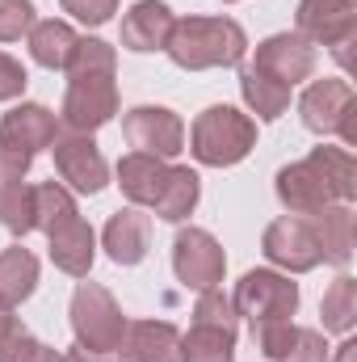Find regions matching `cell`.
<instances>
[{
    "label": "cell",
    "mask_w": 357,
    "mask_h": 362,
    "mask_svg": "<svg viewBox=\"0 0 357 362\" xmlns=\"http://www.w3.org/2000/svg\"><path fill=\"white\" fill-rule=\"evenodd\" d=\"M273 189L290 215H320L332 202L357 198V160L349 148H311L307 160L277 169Z\"/></svg>",
    "instance_id": "6da1fadb"
},
{
    "label": "cell",
    "mask_w": 357,
    "mask_h": 362,
    "mask_svg": "<svg viewBox=\"0 0 357 362\" xmlns=\"http://www.w3.org/2000/svg\"><path fill=\"white\" fill-rule=\"evenodd\" d=\"M38 232L51 245L55 270H63L68 278H89L92 257H97V232L80 215L72 189H63L59 181L38 185Z\"/></svg>",
    "instance_id": "7a4b0ae2"
},
{
    "label": "cell",
    "mask_w": 357,
    "mask_h": 362,
    "mask_svg": "<svg viewBox=\"0 0 357 362\" xmlns=\"http://www.w3.org/2000/svg\"><path fill=\"white\" fill-rule=\"evenodd\" d=\"M164 51L181 72L236 68L248 55V34L231 17H177Z\"/></svg>",
    "instance_id": "3957f363"
},
{
    "label": "cell",
    "mask_w": 357,
    "mask_h": 362,
    "mask_svg": "<svg viewBox=\"0 0 357 362\" xmlns=\"http://www.w3.org/2000/svg\"><path fill=\"white\" fill-rule=\"evenodd\" d=\"M257 148V118L240 114L236 105H210L189 127V152L206 169H231L248 160Z\"/></svg>",
    "instance_id": "277c9868"
},
{
    "label": "cell",
    "mask_w": 357,
    "mask_h": 362,
    "mask_svg": "<svg viewBox=\"0 0 357 362\" xmlns=\"http://www.w3.org/2000/svg\"><path fill=\"white\" fill-rule=\"evenodd\" d=\"M68 316H72L76 346L97 350V354H118L122 333H126V316H122L118 299H114L101 282H80V286H76Z\"/></svg>",
    "instance_id": "5b68a950"
},
{
    "label": "cell",
    "mask_w": 357,
    "mask_h": 362,
    "mask_svg": "<svg viewBox=\"0 0 357 362\" xmlns=\"http://www.w3.org/2000/svg\"><path fill=\"white\" fill-rule=\"evenodd\" d=\"M298 114H303V127L311 135H341L345 148L357 144V97L353 85L345 76H324V81H311L303 97H298Z\"/></svg>",
    "instance_id": "8992f818"
},
{
    "label": "cell",
    "mask_w": 357,
    "mask_h": 362,
    "mask_svg": "<svg viewBox=\"0 0 357 362\" xmlns=\"http://www.w3.org/2000/svg\"><path fill=\"white\" fill-rule=\"evenodd\" d=\"M236 316L248 320V329L269 325V320H290L298 312V282H290L277 270H248L236 282Z\"/></svg>",
    "instance_id": "52a82bcc"
},
{
    "label": "cell",
    "mask_w": 357,
    "mask_h": 362,
    "mask_svg": "<svg viewBox=\"0 0 357 362\" xmlns=\"http://www.w3.org/2000/svg\"><path fill=\"white\" fill-rule=\"evenodd\" d=\"M294 34H303L311 47H328L345 64L349 42L357 38V0H298Z\"/></svg>",
    "instance_id": "ba28073f"
},
{
    "label": "cell",
    "mask_w": 357,
    "mask_h": 362,
    "mask_svg": "<svg viewBox=\"0 0 357 362\" xmlns=\"http://www.w3.org/2000/svg\"><path fill=\"white\" fill-rule=\"evenodd\" d=\"M114 114H118V81H114V72H92V76L68 81L63 110H59V127H63V131L92 135V131H101Z\"/></svg>",
    "instance_id": "9c48e42d"
},
{
    "label": "cell",
    "mask_w": 357,
    "mask_h": 362,
    "mask_svg": "<svg viewBox=\"0 0 357 362\" xmlns=\"http://www.w3.org/2000/svg\"><path fill=\"white\" fill-rule=\"evenodd\" d=\"M261 253L286 274H311L324 262L315 223L307 215H282V219H273L265 228V236H261Z\"/></svg>",
    "instance_id": "30bf717a"
},
{
    "label": "cell",
    "mask_w": 357,
    "mask_h": 362,
    "mask_svg": "<svg viewBox=\"0 0 357 362\" xmlns=\"http://www.w3.org/2000/svg\"><path fill=\"white\" fill-rule=\"evenodd\" d=\"M51 156H55L59 185L72 189V194H101L109 185V165H105L101 148L92 144V135H76V131L59 127V135L51 144Z\"/></svg>",
    "instance_id": "8fae6325"
},
{
    "label": "cell",
    "mask_w": 357,
    "mask_h": 362,
    "mask_svg": "<svg viewBox=\"0 0 357 362\" xmlns=\"http://www.w3.org/2000/svg\"><path fill=\"white\" fill-rule=\"evenodd\" d=\"M173 274L189 291H210L227 274V253L206 228H181L173 240Z\"/></svg>",
    "instance_id": "7c38bea8"
},
{
    "label": "cell",
    "mask_w": 357,
    "mask_h": 362,
    "mask_svg": "<svg viewBox=\"0 0 357 362\" xmlns=\"http://www.w3.org/2000/svg\"><path fill=\"white\" fill-rule=\"evenodd\" d=\"M315 64H320L315 47L303 34L282 30V34H269L265 42H257V55H253L248 68H257L261 76L286 85V89H294V85H303V81L315 76Z\"/></svg>",
    "instance_id": "4fadbf2b"
},
{
    "label": "cell",
    "mask_w": 357,
    "mask_h": 362,
    "mask_svg": "<svg viewBox=\"0 0 357 362\" xmlns=\"http://www.w3.org/2000/svg\"><path fill=\"white\" fill-rule=\"evenodd\" d=\"M122 135L135 152H147V156H160V160H173L185 152V122L169 105H135L126 110L122 118Z\"/></svg>",
    "instance_id": "5bb4252c"
},
{
    "label": "cell",
    "mask_w": 357,
    "mask_h": 362,
    "mask_svg": "<svg viewBox=\"0 0 357 362\" xmlns=\"http://www.w3.org/2000/svg\"><path fill=\"white\" fill-rule=\"evenodd\" d=\"M55 135H59V118L47 105H38V101H21V105H13L0 118V144L21 152V156H30V160L42 148H51Z\"/></svg>",
    "instance_id": "9a60e30c"
},
{
    "label": "cell",
    "mask_w": 357,
    "mask_h": 362,
    "mask_svg": "<svg viewBox=\"0 0 357 362\" xmlns=\"http://www.w3.org/2000/svg\"><path fill=\"white\" fill-rule=\"evenodd\" d=\"M101 249L109 253L114 266H139L152 249V215H143L139 206L114 211L101 232Z\"/></svg>",
    "instance_id": "2e32d148"
},
{
    "label": "cell",
    "mask_w": 357,
    "mask_h": 362,
    "mask_svg": "<svg viewBox=\"0 0 357 362\" xmlns=\"http://www.w3.org/2000/svg\"><path fill=\"white\" fill-rule=\"evenodd\" d=\"M118 358L122 362H181V329L169 325V320H126Z\"/></svg>",
    "instance_id": "e0dca14e"
},
{
    "label": "cell",
    "mask_w": 357,
    "mask_h": 362,
    "mask_svg": "<svg viewBox=\"0 0 357 362\" xmlns=\"http://www.w3.org/2000/svg\"><path fill=\"white\" fill-rule=\"evenodd\" d=\"M173 8L164 0H135L131 13L122 17V47L126 51H139V55H152V51H164L169 34H173Z\"/></svg>",
    "instance_id": "ac0fdd59"
},
{
    "label": "cell",
    "mask_w": 357,
    "mask_h": 362,
    "mask_svg": "<svg viewBox=\"0 0 357 362\" xmlns=\"http://www.w3.org/2000/svg\"><path fill=\"white\" fill-rule=\"evenodd\" d=\"M114 177L131 206H156V198L164 194V181H169V160L147 156V152H126L118 160Z\"/></svg>",
    "instance_id": "d6986e66"
},
{
    "label": "cell",
    "mask_w": 357,
    "mask_h": 362,
    "mask_svg": "<svg viewBox=\"0 0 357 362\" xmlns=\"http://www.w3.org/2000/svg\"><path fill=\"white\" fill-rule=\"evenodd\" d=\"M307 219L315 223L324 262L349 266L353 262V206L349 202H332V206H324L320 215H307Z\"/></svg>",
    "instance_id": "ffe728a7"
},
{
    "label": "cell",
    "mask_w": 357,
    "mask_h": 362,
    "mask_svg": "<svg viewBox=\"0 0 357 362\" xmlns=\"http://www.w3.org/2000/svg\"><path fill=\"white\" fill-rule=\"evenodd\" d=\"M38 291V257L21 245L0 253V312H17Z\"/></svg>",
    "instance_id": "44dd1931"
},
{
    "label": "cell",
    "mask_w": 357,
    "mask_h": 362,
    "mask_svg": "<svg viewBox=\"0 0 357 362\" xmlns=\"http://www.w3.org/2000/svg\"><path fill=\"white\" fill-rule=\"evenodd\" d=\"M25 38H30V55H34L38 68H47V72H63L68 59H72V51H76V38H80V34H76L68 21L47 17V21H34V30H30Z\"/></svg>",
    "instance_id": "7402d4cb"
},
{
    "label": "cell",
    "mask_w": 357,
    "mask_h": 362,
    "mask_svg": "<svg viewBox=\"0 0 357 362\" xmlns=\"http://www.w3.org/2000/svg\"><path fill=\"white\" fill-rule=\"evenodd\" d=\"M198 198H202V177L189 169V165H169V181H164V194L156 198V215L169 219V223H181L198 211Z\"/></svg>",
    "instance_id": "603a6c76"
},
{
    "label": "cell",
    "mask_w": 357,
    "mask_h": 362,
    "mask_svg": "<svg viewBox=\"0 0 357 362\" xmlns=\"http://www.w3.org/2000/svg\"><path fill=\"white\" fill-rule=\"evenodd\" d=\"M0 223L21 240L38 232V185L30 181H4L0 185Z\"/></svg>",
    "instance_id": "cb8c5ba5"
},
{
    "label": "cell",
    "mask_w": 357,
    "mask_h": 362,
    "mask_svg": "<svg viewBox=\"0 0 357 362\" xmlns=\"http://www.w3.org/2000/svg\"><path fill=\"white\" fill-rule=\"evenodd\" d=\"M181 362H236V329L193 325L181 333Z\"/></svg>",
    "instance_id": "d4e9b609"
},
{
    "label": "cell",
    "mask_w": 357,
    "mask_h": 362,
    "mask_svg": "<svg viewBox=\"0 0 357 362\" xmlns=\"http://www.w3.org/2000/svg\"><path fill=\"white\" fill-rule=\"evenodd\" d=\"M0 362H59V354L42 346L13 312H0Z\"/></svg>",
    "instance_id": "484cf974"
},
{
    "label": "cell",
    "mask_w": 357,
    "mask_h": 362,
    "mask_svg": "<svg viewBox=\"0 0 357 362\" xmlns=\"http://www.w3.org/2000/svg\"><path fill=\"white\" fill-rule=\"evenodd\" d=\"M240 93H244V105H248L261 122L282 118L286 105H290V89L277 85V81H269V76H261L257 68H244V72H240Z\"/></svg>",
    "instance_id": "4316f807"
},
{
    "label": "cell",
    "mask_w": 357,
    "mask_h": 362,
    "mask_svg": "<svg viewBox=\"0 0 357 362\" xmlns=\"http://www.w3.org/2000/svg\"><path fill=\"white\" fill-rule=\"evenodd\" d=\"M320 316H324V333H349V329H353L357 325V278L341 274V278L324 291Z\"/></svg>",
    "instance_id": "83f0119b"
},
{
    "label": "cell",
    "mask_w": 357,
    "mask_h": 362,
    "mask_svg": "<svg viewBox=\"0 0 357 362\" xmlns=\"http://www.w3.org/2000/svg\"><path fill=\"white\" fill-rule=\"evenodd\" d=\"M118 68V51L105 42V38H76V51L68 59V81L76 76H92V72H114Z\"/></svg>",
    "instance_id": "f1b7e54d"
},
{
    "label": "cell",
    "mask_w": 357,
    "mask_h": 362,
    "mask_svg": "<svg viewBox=\"0 0 357 362\" xmlns=\"http://www.w3.org/2000/svg\"><path fill=\"white\" fill-rule=\"evenodd\" d=\"M236 303L231 295H223V286H210V291H198V303H193V325H219V329H236Z\"/></svg>",
    "instance_id": "f546056e"
},
{
    "label": "cell",
    "mask_w": 357,
    "mask_h": 362,
    "mask_svg": "<svg viewBox=\"0 0 357 362\" xmlns=\"http://www.w3.org/2000/svg\"><path fill=\"white\" fill-rule=\"evenodd\" d=\"M294 337H298V325H294V320H269V325H257V329H253V341H257V350H261L269 362L286 358L290 346H294Z\"/></svg>",
    "instance_id": "4dcf8cb0"
},
{
    "label": "cell",
    "mask_w": 357,
    "mask_h": 362,
    "mask_svg": "<svg viewBox=\"0 0 357 362\" xmlns=\"http://www.w3.org/2000/svg\"><path fill=\"white\" fill-rule=\"evenodd\" d=\"M38 13L30 0H0V42H21L34 30Z\"/></svg>",
    "instance_id": "1f68e13d"
},
{
    "label": "cell",
    "mask_w": 357,
    "mask_h": 362,
    "mask_svg": "<svg viewBox=\"0 0 357 362\" xmlns=\"http://www.w3.org/2000/svg\"><path fill=\"white\" fill-rule=\"evenodd\" d=\"M282 362H328V341H324V333H320V329H298L290 354Z\"/></svg>",
    "instance_id": "d6a6232c"
},
{
    "label": "cell",
    "mask_w": 357,
    "mask_h": 362,
    "mask_svg": "<svg viewBox=\"0 0 357 362\" xmlns=\"http://www.w3.org/2000/svg\"><path fill=\"white\" fill-rule=\"evenodd\" d=\"M59 4H63V13H72L85 25H105L118 13V0H59Z\"/></svg>",
    "instance_id": "836d02e7"
},
{
    "label": "cell",
    "mask_w": 357,
    "mask_h": 362,
    "mask_svg": "<svg viewBox=\"0 0 357 362\" xmlns=\"http://www.w3.org/2000/svg\"><path fill=\"white\" fill-rule=\"evenodd\" d=\"M25 85H30V76H25L21 59H13V55L0 51V101H17L25 93Z\"/></svg>",
    "instance_id": "e575fe53"
},
{
    "label": "cell",
    "mask_w": 357,
    "mask_h": 362,
    "mask_svg": "<svg viewBox=\"0 0 357 362\" xmlns=\"http://www.w3.org/2000/svg\"><path fill=\"white\" fill-rule=\"evenodd\" d=\"M59 362H109V354H97V350H85V346H72L68 354H59Z\"/></svg>",
    "instance_id": "d590c367"
},
{
    "label": "cell",
    "mask_w": 357,
    "mask_h": 362,
    "mask_svg": "<svg viewBox=\"0 0 357 362\" xmlns=\"http://www.w3.org/2000/svg\"><path fill=\"white\" fill-rule=\"evenodd\" d=\"M353 354H357V341H341L337 346V362H353Z\"/></svg>",
    "instance_id": "8d00e7d4"
},
{
    "label": "cell",
    "mask_w": 357,
    "mask_h": 362,
    "mask_svg": "<svg viewBox=\"0 0 357 362\" xmlns=\"http://www.w3.org/2000/svg\"><path fill=\"white\" fill-rule=\"evenodd\" d=\"M227 4H236V0H227Z\"/></svg>",
    "instance_id": "74e56055"
}]
</instances>
